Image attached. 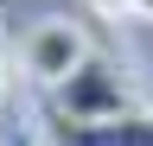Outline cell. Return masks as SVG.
Masks as SVG:
<instances>
[{"label": "cell", "mask_w": 153, "mask_h": 146, "mask_svg": "<svg viewBox=\"0 0 153 146\" xmlns=\"http://www.w3.org/2000/svg\"><path fill=\"white\" fill-rule=\"evenodd\" d=\"M96 57V45H89V32L76 26V19H64V13H51V19H38L26 38H19V70L38 83V89H57L64 76H76Z\"/></svg>", "instance_id": "6da1fadb"}, {"label": "cell", "mask_w": 153, "mask_h": 146, "mask_svg": "<svg viewBox=\"0 0 153 146\" xmlns=\"http://www.w3.org/2000/svg\"><path fill=\"white\" fill-rule=\"evenodd\" d=\"M51 95H57V114H64V121H108V114H128V108H134L121 64H108V57H89L76 76L57 83Z\"/></svg>", "instance_id": "7a4b0ae2"}, {"label": "cell", "mask_w": 153, "mask_h": 146, "mask_svg": "<svg viewBox=\"0 0 153 146\" xmlns=\"http://www.w3.org/2000/svg\"><path fill=\"white\" fill-rule=\"evenodd\" d=\"M64 146H153V108H128L108 121H64Z\"/></svg>", "instance_id": "3957f363"}, {"label": "cell", "mask_w": 153, "mask_h": 146, "mask_svg": "<svg viewBox=\"0 0 153 146\" xmlns=\"http://www.w3.org/2000/svg\"><path fill=\"white\" fill-rule=\"evenodd\" d=\"M89 13H102V19H134V0H89Z\"/></svg>", "instance_id": "277c9868"}, {"label": "cell", "mask_w": 153, "mask_h": 146, "mask_svg": "<svg viewBox=\"0 0 153 146\" xmlns=\"http://www.w3.org/2000/svg\"><path fill=\"white\" fill-rule=\"evenodd\" d=\"M7 146H45V140H38V134H13Z\"/></svg>", "instance_id": "5b68a950"}, {"label": "cell", "mask_w": 153, "mask_h": 146, "mask_svg": "<svg viewBox=\"0 0 153 146\" xmlns=\"http://www.w3.org/2000/svg\"><path fill=\"white\" fill-rule=\"evenodd\" d=\"M134 19H153V0H134Z\"/></svg>", "instance_id": "8992f818"}, {"label": "cell", "mask_w": 153, "mask_h": 146, "mask_svg": "<svg viewBox=\"0 0 153 146\" xmlns=\"http://www.w3.org/2000/svg\"><path fill=\"white\" fill-rule=\"evenodd\" d=\"M0 95H7V70H0Z\"/></svg>", "instance_id": "52a82bcc"}]
</instances>
